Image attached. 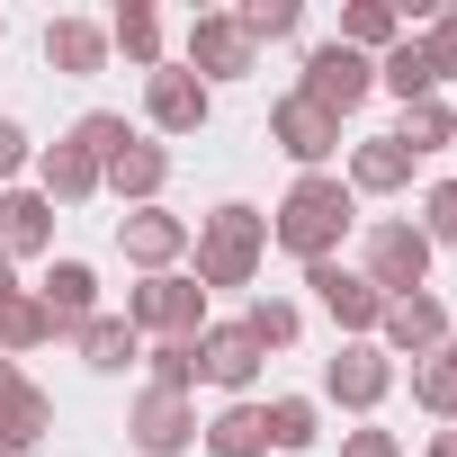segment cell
Wrapping results in <instances>:
<instances>
[{
	"mask_svg": "<svg viewBox=\"0 0 457 457\" xmlns=\"http://www.w3.org/2000/svg\"><path fill=\"white\" fill-rule=\"evenodd\" d=\"M188 72H197V81H243V72H252V37H243L234 19L206 10V19L188 28Z\"/></svg>",
	"mask_w": 457,
	"mask_h": 457,
	"instance_id": "10",
	"label": "cell"
},
{
	"mask_svg": "<svg viewBox=\"0 0 457 457\" xmlns=\"http://www.w3.org/2000/svg\"><path fill=\"white\" fill-rule=\"evenodd\" d=\"M439 359H448V368H457V332H448V341H439Z\"/></svg>",
	"mask_w": 457,
	"mask_h": 457,
	"instance_id": "41",
	"label": "cell"
},
{
	"mask_svg": "<svg viewBox=\"0 0 457 457\" xmlns=\"http://www.w3.org/2000/svg\"><path fill=\"white\" fill-rule=\"evenodd\" d=\"M341 457H403V448H395V430H350Z\"/></svg>",
	"mask_w": 457,
	"mask_h": 457,
	"instance_id": "38",
	"label": "cell"
},
{
	"mask_svg": "<svg viewBox=\"0 0 457 457\" xmlns=\"http://www.w3.org/2000/svg\"><path fill=\"white\" fill-rule=\"evenodd\" d=\"M243 332H252L261 350H287V341H296V305H278V296H261V305L243 314Z\"/></svg>",
	"mask_w": 457,
	"mask_h": 457,
	"instance_id": "34",
	"label": "cell"
},
{
	"mask_svg": "<svg viewBox=\"0 0 457 457\" xmlns=\"http://www.w3.org/2000/svg\"><path fill=\"white\" fill-rule=\"evenodd\" d=\"M395 144L421 162V153H439V144H457V117H448V99H412L403 108V126H395Z\"/></svg>",
	"mask_w": 457,
	"mask_h": 457,
	"instance_id": "27",
	"label": "cell"
},
{
	"mask_svg": "<svg viewBox=\"0 0 457 457\" xmlns=\"http://www.w3.org/2000/svg\"><path fill=\"white\" fill-rule=\"evenodd\" d=\"M261 252H270V215L261 206H215L197 224V287H252Z\"/></svg>",
	"mask_w": 457,
	"mask_h": 457,
	"instance_id": "2",
	"label": "cell"
},
{
	"mask_svg": "<svg viewBox=\"0 0 457 457\" xmlns=\"http://www.w3.org/2000/svg\"><path fill=\"white\" fill-rule=\"evenodd\" d=\"M46 63L72 72V81L99 72V63H108V28H90V19H54V28H46Z\"/></svg>",
	"mask_w": 457,
	"mask_h": 457,
	"instance_id": "20",
	"label": "cell"
},
{
	"mask_svg": "<svg viewBox=\"0 0 457 457\" xmlns=\"http://www.w3.org/2000/svg\"><path fill=\"white\" fill-rule=\"evenodd\" d=\"M126 323H135V332H162V341H197V332H206V287L162 270V278H144V287L126 296Z\"/></svg>",
	"mask_w": 457,
	"mask_h": 457,
	"instance_id": "4",
	"label": "cell"
},
{
	"mask_svg": "<svg viewBox=\"0 0 457 457\" xmlns=\"http://www.w3.org/2000/svg\"><path fill=\"white\" fill-rule=\"evenodd\" d=\"M206 448L215 457H270V403H224L206 421Z\"/></svg>",
	"mask_w": 457,
	"mask_h": 457,
	"instance_id": "19",
	"label": "cell"
},
{
	"mask_svg": "<svg viewBox=\"0 0 457 457\" xmlns=\"http://www.w3.org/2000/svg\"><path fill=\"white\" fill-rule=\"evenodd\" d=\"M412 403L439 412V421H457V368H448V359H421V368H412Z\"/></svg>",
	"mask_w": 457,
	"mask_h": 457,
	"instance_id": "31",
	"label": "cell"
},
{
	"mask_svg": "<svg viewBox=\"0 0 457 457\" xmlns=\"http://www.w3.org/2000/svg\"><path fill=\"white\" fill-rule=\"evenodd\" d=\"M386 305L395 296H421V278H430V234L421 224H403V215H386V224H368V270H359Z\"/></svg>",
	"mask_w": 457,
	"mask_h": 457,
	"instance_id": "3",
	"label": "cell"
},
{
	"mask_svg": "<svg viewBox=\"0 0 457 457\" xmlns=\"http://www.w3.org/2000/svg\"><path fill=\"white\" fill-rule=\"evenodd\" d=\"M37 341H54V314H46V296H28V287H10L0 296V350H37Z\"/></svg>",
	"mask_w": 457,
	"mask_h": 457,
	"instance_id": "24",
	"label": "cell"
},
{
	"mask_svg": "<svg viewBox=\"0 0 457 457\" xmlns=\"http://www.w3.org/2000/svg\"><path fill=\"white\" fill-rule=\"evenodd\" d=\"M28 377H19V359H0V412H10V395H19Z\"/></svg>",
	"mask_w": 457,
	"mask_h": 457,
	"instance_id": "39",
	"label": "cell"
},
{
	"mask_svg": "<svg viewBox=\"0 0 457 457\" xmlns=\"http://www.w3.org/2000/svg\"><path fill=\"white\" fill-rule=\"evenodd\" d=\"M153 395H188L197 386V341H153Z\"/></svg>",
	"mask_w": 457,
	"mask_h": 457,
	"instance_id": "29",
	"label": "cell"
},
{
	"mask_svg": "<svg viewBox=\"0 0 457 457\" xmlns=\"http://www.w3.org/2000/svg\"><path fill=\"white\" fill-rule=\"evenodd\" d=\"M412 179V153L395 144V135H368L359 153H350V188H368V197H386V188H403Z\"/></svg>",
	"mask_w": 457,
	"mask_h": 457,
	"instance_id": "22",
	"label": "cell"
},
{
	"mask_svg": "<svg viewBox=\"0 0 457 457\" xmlns=\"http://www.w3.org/2000/svg\"><path fill=\"white\" fill-rule=\"evenodd\" d=\"M108 46H117L126 63H162V19L144 10V0H126V10H117V28H108Z\"/></svg>",
	"mask_w": 457,
	"mask_h": 457,
	"instance_id": "28",
	"label": "cell"
},
{
	"mask_svg": "<svg viewBox=\"0 0 457 457\" xmlns=\"http://www.w3.org/2000/svg\"><path fill=\"white\" fill-rule=\"evenodd\" d=\"M350 224H359V197L341 188V179H323V170H305L296 188H287V206L270 215V234L314 270V261H332L341 252V234H350Z\"/></svg>",
	"mask_w": 457,
	"mask_h": 457,
	"instance_id": "1",
	"label": "cell"
},
{
	"mask_svg": "<svg viewBox=\"0 0 457 457\" xmlns=\"http://www.w3.org/2000/svg\"><path fill=\"white\" fill-rule=\"evenodd\" d=\"M37 179H46V206H81V197H99V179H108V170H99V162L63 135V144L37 162Z\"/></svg>",
	"mask_w": 457,
	"mask_h": 457,
	"instance_id": "17",
	"label": "cell"
},
{
	"mask_svg": "<svg viewBox=\"0 0 457 457\" xmlns=\"http://www.w3.org/2000/svg\"><path fill=\"white\" fill-rule=\"evenodd\" d=\"M144 117H153L162 135H197V126H206V81H197V72H153V81H144Z\"/></svg>",
	"mask_w": 457,
	"mask_h": 457,
	"instance_id": "12",
	"label": "cell"
},
{
	"mask_svg": "<svg viewBox=\"0 0 457 457\" xmlns=\"http://www.w3.org/2000/svg\"><path fill=\"white\" fill-rule=\"evenodd\" d=\"M377 332H386V350H412V359H430V350L448 341V314H439V296H395V305L377 314Z\"/></svg>",
	"mask_w": 457,
	"mask_h": 457,
	"instance_id": "15",
	"label": "cell"
},
{
	"mask_svg": "<svg viewBox=\"0 0 457 457\" xmlns=\"http://www.w3.org/2000/svg\"><path fill=\"white\" fill-rule=\"evenodd\" d=\"M377 81H386V90H395L403 108H412V99H439V72H430V54H421L412 37H395V46H386V63H377Z\"/></svg>",
	"mask_w": 457,
	"mask_h": 457,
	"instance_id": "23",
	"label": "cell"
},
{
	"mask_svg": "<svg viewBox=\"0 0 457 457\" xmlns=\"http://www.w3.org/2000/svg\"><path fill=\"white\" fill-rule=\"evenodd\" d=\"M117 243H126V261H135V270H153V278H162V270L188 252V224H179V215H162V206H135Z\"/></svg>",
	"mask_w": 457,
	"mask_h": 457,
	"instance_id": "13",
	"label": "cell"
},
{
	"mask_svg": "<svg viewBox=\"0 0 457 457\" xmlns=\"http://www.w3.org/2000/svg\"><path fill=\"white\" fill-rule=\"evenodd\" d=\"M305 287L332 305V323H341V332H377V314H386V296H377L359 270H341V261H314V270H305Z\"/></svg>",
	"mask_w": 457,
	"mask_h": 457,
	"instance_id": "9",
	"label": "cell"
},
{
	"mask_svg": "<svg viewBox=\"0 0 457 457\" xmlns=\"http://www.w3.org/2000/svg\"><path fill=\"white\" fill-rule=\"evenodd\" d=\"M421 54H430V72H439V81H457V10H448V19L421 37Z\"/></svg>",
	"mask_w": 457,
	"mask_h": 457,
	"instance_id": "36",
	"label": "cell"
},
{
	"mask_svg": "<svg viewBox=\"0 0 457 457\" xmlns=\"http://www.w3.org/2000/svg\"><path fill=\"white\" fill-rule=\"evenodd\" d=\"M261 359H270V350H261V341H252L243 323H215V332H197V377L234 386V395H243V386L261 377Z\"/></svg>",
	"mask_w": 457,
	"mask_h": 457,
	"instance_id": "11",
	"label": "cell"
},
{
	"mask_svg": "<svg viewBox=\"0 0 457 457\" xmlns=\"http://www.w3.org/2000/svg\"><path fill=\"white\" fill-rule=\"evenodd\" d=\"M28 170V135H19V117H0V179H19Z\"/></svg>",
	"mask_w": 457,
	"mask_h": 457,
	"instance_id": "37",
	"label": "cell"
},
{
	"mask_svg": "<svg viewBox=\"0 0 457 457\" xmlns=\"http://www.w3.org/2000/svg\"><path fill=\"white\" fill-rule=\"evenodd\" d=\"M162 179H170V153L144 144V135H126V153L108 162V188H117V197H162Z\"/></svg>",
	"mask_w": 457,
	"mask_h": 457,
	"instance_id": "21",
	"label": "cell"
},
{
	"mask_svg": "<svg viewBox=\"0 0 457 457\" xmlns=\"http://www.w3.org/2000/svg\"><path fill=\"white\" fill-rule=\"evenodd\" d=\"M126 439H135L144 457H179V448L197 439V412H188V395H135V412H126Z\"/></svg>",
	"mask_w": 457,
	"mask_h": 457,
	"instance_id": "8",
	"label": "cell"
},
{
	"mask_svg": "<svg viewBox=\"0 0 457 457\" xmlns=\"http://www.w3.org/2000/svg\"><path fill=\"white\" fill-rule=\"evenodd\" d=\"M72 341H81V359H90L99 377H117V368H135V359H144V332H135L126 314H90Z\"/></svg>",
	"mask_w": 457,
	"mask_h": 457,
	"instance_id": "18",
	"label": "cell"
},
{
	"mask_svg": "<svg viewBox=\"0 0 457 457\" xmlns=\"http://www.w3.org/2000/svg\"><path fill=\"white\" fill-rule=\"evenodd\" d=\"M37 296H46V314H54V332H81V323L99 314V278H90V261H54Z\"/></svg>",
	"mask_w": 457,
	"mask_h": 457,
	"instance_id": "16",
	"label": "cell"
},
{
	"mask_svg": "<svg viewBox=\"0 0 457 457\" xmlns=\"http://www.w3.org/2000/svg\"><path fill=\"white\" fill-rule=\"evenodd\" d=\"M46 243H54V206H46V188L0 197V261H37Z\"/></svg>",
	"mask_w": 457,
	"mask_h": 457,
	"instance_id": "14",
	"label": "cell"
},
{
	"mask_svg": "<svg viewBox=\"0 0 457 457\" xmlns=\"http://www.w3.org/2000/svg\"><path fill=\"white\" fill-rule=\"evenodd\" d=\"M323 430H314V403L305 395H278L270 403V448H314Z\"/></svg>",
	"mask_w": 457,
	"mask_h": 457,
	"instance_id": "30",
	"label": "cell"
},
{
	"mask_svg": "<svg viewBox=\"0 0 457 457\" xmlns=\"http://www.w3.org/2000/svg\"><path fill=\"white\" fill-rule=\"evenodd\" d=\"M72 144H81V153H90V162H99V170H108V162H117V153H126V117H108V108H90V117H81V126H72Z\"/></svg>",
	"mask_w": 457,
	"mask_h": 457,
	"instance_id": "32",
	"label": "cell"
},
{
	"mask_svg": "<svg viewBox=\"0 0 457 457\" xmlns=\"http://www.w3.org/2000/svg\"><path fill=\"white\" fill-rule=\"evenodd\" d=\"M430 457H457V430H439V439H430Z\"/></svg>",
	"mask_w": 457,
	"mask_h": 457,
	"instance_id": "40",
	"label": "cell"
},
{
	"mask_svg": "<svg viewBox=\"0 0 457 457\" xmlns=\"http://www.w3.org/2000/svg\"><path fill=\"white\" fill-rule=\"evenodd\" d=\"M421 234H430V252L457 243V179H439V188L421 197Z\"/></svg>",
	"mask_w": 457,
	"mask_h": 457,
	"instance_id": "35",
	"label": "cell"
},
{
	"mask_svg": "<svg viewBox=\"0 0 457 457\" xmlns=\"http://www.w3.org/2000/svg\"><path fill=\"white\" fill-rule=\"evenodd\" d=\"M368 90H377V63H368V54H350V46H314V54H305L296 99H314L323 117H350Z\"/></svg>",
	"mask_w": 457,
	"mask_h": 457,
	"instance_id": "5",
	"label": "cell"
},
{
	"mask_svg": "<svg viewBox=\"0 0 457 457\" xmlns=\"http://www.w3.org/2000/svg\"><path fill=\"white\" fill-rule=\"evenodd\" d=\"M270 144H278L287 162H305V170H314L323 153H341V117H323L314 99H296V90H287V99L270 108Z\"/></svg>",
	"mask_w": 457,
	"mask_h": 457,
	"instance_id": "6",
	"label": "cell"
},
{
	"mask_svg": "<svg viewBox=\"0 0 457 457\" xmlns=\"http://www.w3.org/2000/svg\"><path fill=\"white\" fill-rule=\"evenodd\" d=\"M46 430H54V395L19 386V395H10V412H0V457H19V448H37Z\"/></svg>",
	"mask_w": 457,
	"mask_h": 457,
	"instance_id": "25",
	"label": "cell"
},
{
	"mask_svg": "<svg viewBox=\"0 0 457 457\" xmlns=\"http://www.w3.org/2000/svg\"><path fill=\"white\" fill-rule=\"evenodd\" d=\"M395 28H403V10H395V0H350V10H341V37H332V46L368 54V46H395Z\"/></svg>",
	"mask_w": 457,
	"mask_h": 457,
	"instance_id": "26",
	"label": "cell"
},
{
	"mask_svg": "<svg viewBox=\"0 0 457 457\" xmlns=\"http://www.w3.org/2000/svg\"><path fill=\"white\" fill-rule=\"evenodd\" d=\"M448 153H457V144H448Z\"/></svg>",
	"mask_w": 457,
	"mask_h": 457,
	"instance_id": "42",
	"label": "cell"
},
{
	"mask_svg": "<svg viewBox=\"0 0 457 457\" xmlns=\"http://www.w3.org/2000/svg\"><path fill=\"white\" fill-rule=\"evenodd\" d=\"M234 28H243L252 46H261V37H296V0H243Z\"/></svg>",
	"mask_w": 457,
	"mask_h": 457,
	"instance_id": "33",
	"label": "cell"
},
{
	"mask_svg": "<svg viewBox=\"0 0 457 457\" xmlns=\"http://www.w3.org/2000/svg\"><path fill=\"white\" fill-rule=\"evenodd\" d=\"M386 386H395V359H386L377 341H350V350L323 368V395H332V403H350V412L386 403Z\"/></svg>",
	"mask_w": 457,
	"mask_h": 457,
	"instance_id": "7",
	"label": "cell"
}]
</instances>
